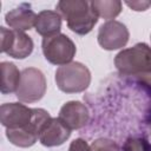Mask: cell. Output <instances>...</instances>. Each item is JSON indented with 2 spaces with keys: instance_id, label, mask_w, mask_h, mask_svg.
<instances>
[{
  "instance_id": "obj_1",
  "label": "cell",
  "mask_w": 151,
  "mask_h": 151,
  "mask_svg": "<svg viewBox=\"0 0 151 151\" xmlns=\"http://www.w3.org/2000/svg\"><path fill=\"white\" fill-rule=\"evenodd\" d=\"M50 118L46 110L31 109L21 103H6L0 107V122L6 127V137L19 147L34 145Z\"/></svg>"
},
{
  "instance_id": "obj_2",
  "label": "cell",
  "mask_w": 151,
  "mask_h": 151,
  "mask_svg": "<svg viewBox=\"0 0 151 151\" xmlns=\"http://www.w3.org/2000/svg\"><path fill=\"white\" fill-rule=\"evenodd\" d=\"M114 66L122 76L131 77L151 90V47L147 44L138 42L122 50L114 57Z\"/></svg>"
},
{
  "instance_id": "obj_3",
  "label": "cell",
  "mask_w": 151,
  "mask_h": 151,
  "mask_svg": "<svg viewBox=\"0 0 151 151\" xmlns=\"http://www.w3.org/2000/svg\"><path fill=\"white\" fill-rule=\"evenodd\" d=\"M57 12L66 20L67 27L79 35L92 31L98 21V15L92 8L91 1L86 0H61L57 4Z\"/></svg>"
},
{
  "instance_id": "obj_4",
  "label": "cell",
  "mask_w": 151,
  "mask_h": 151,
  "mask_svg": "<svg viewBox=\"0 0 151 151\" xmlns=\"http://www.w3.org/2000/svg\"><path fill=\"white\" fill-rule=\"evenodd\" d=\"M55 83L58 88L65 93H79L88 87L91 72L84 64L72 61L57 68Z\"/></svg>"
},
{
  "instance_id": "obj_5",
  "label": "cell",
  "mask_w": 151,
  "mask_h": 151,
  "mask_svg": "<svg viewBox=\"0 0 151 151\" xmlns=\"http://www.w3.org/2000/svg\"><path fill=\"white\" fill-rule=\"evenodd\" d=\"M41 48L45 59L48 63L58 66L72 63L77 52V47L72 39L63 33L44 38Z\"/></svg>"
},
{
  "instance_id": "obj_6",
  "label": "cell",
  "mask_w": 151,
  "mask_h": 151,
  "mask_svg": "<svg viewBox=\"0 0 151 151\" xmlns=\"http://www.w3.org/2000/svg\"><path fill=\"white\" fill-rule=\"evenodd\" d=\"M47 84L44 73L35 67H28L21 71V78L15 92L21 103L39 101L46 93Z\"/></svg>"
},
{
  "instance_id": "obj_7",
  "label": "cell",
  "mask_w": 151,
  "mask_h": 151,
  "mask_svg": "<svg viewBox=\"0 0 151 151\" xmlns=\"http://www.w3.org/2000/svg\"><path fill=\"white\" fill-rule=\"evenodd\" d=\"M1 52L15 59H25L33 52V40L26 33L0 27Z\"/></svg>"
},
{
  "instance_id": "obj_8",
  "label": "cell",
  "mask_w": 151,
  "mask_h": 151,
  "mask_svg": "<svg viewBox=\"0 0 151 151\" xmlns=\"http://www.w3.org/2000/svg\"><path fill=\"white\" fill-rule=\"evenodd\" d=\"M98 44L106 51L123 48L130 38L127 27L117 20H110L103 24L98 31Z\"/></svg>"
},
{
  "instance_id": "obj_9",
  "label": "cell",
  "mask_w": 151,
  "mask_h": 151,
  "mask_svg": "<svg viewBox=\"0 0 151 151\" xmlns=\"http://www.w3.org/2000/svg\"><path fill=\"white\" fill-rule=\"evenodd\" d=\"M58 117L68 129L79 130L88 123L90 112L85 104L78 100H71L61 106Z\"/></svg>"
},
{
  "instance_id": "obj_10",
  "label": "cell",
  "mask_w": 151,
  "mask_h": 151,
  "mask_svg": "<svg viewBox=\"0 0 151 151\" xmlns=\"http://www.w3.org/2000/svg\"><path fill=\"white\" fill-rule=\"evenodd\" d=\"M71 129H68L59 117L50 118L44 125L39 134V142L47 147L59 146L64 144L71 136Z\"/></svg>"
},
{
  "instance_id": "obj_11",
  "label": "cell",
  "mask_w": 151,
  "mask_h": 151,
  "mask_svg": "<svg viewBox=\"0 0 151 151\" xmlns=\"http://www.w3.org/2000/svg\"><path fill=\"white\" fill-rule=\"evenodd\" d=\"M5 21L12 29L24 32L35 26L37 14L33 12L29 4H21L6 13Z\"/></svg>"
},
{
  "instance_id": "obj_12",
  "label": "cell",
  "mask_w": 151,
  "mask_h": 151,
  "mask_svg": "<svg viewBox=\"0 0 151 151\" xmlns=\"http://www.w3.org/2000/svg\"><path fill=\"white\" fill-rule=\"evenodd\" d=\"M35 31L44 38H48L60 33L61 15L57 11H41L37 14Z\"/></svg>"
},
{
  "instance_id": "obj_13",
  "label": "cell",
  "mask_w": 151,
  "mask_h": 151,
  "mask_svg": "<svg viewBox=\"0 0 151 151\" xmlns=\"http://www.w3.org/2000/svg\"><path fill=\"white\" fill-rule=\"evenodd\" d=\"M0 68H1V93L7 94V93L17 92L21 78V72L13 63L9 61H2L0 64Z\"/></svg>"
},
{
  "instance_id": "obj_14",
  "label": "cell",
  "mask_w": 151,
  "mask_h": 151,
  "mask_svg": "<svg viewBox=\"0 0 151 151\" xmlns=\"http://www.w3.org/2000/svg\"><path fill=\"white\" fill-rule=\"evenodd\" d=\"M91 5L98 18L100 17L110 21V19H114L120 14L123 4L119 0H93Z\"/></svg>"
},
{
  "instance_id": "obj_15",
  "label": "cell",
  "mask_w": 151,
  "mask_h": 151,
  "mask_svg": "<svg viewBox=\"0 0 151 151\" xmlns=\"http://www.w3.org/2000/svg\"><path fill=\"white\" fill-rule=\"evenodd\" d=\"M120 151H151V143L145 137H130L125 140Z\"/></svg>"
},
{
  "instance_id": "obj_16",
  "label": "cell",
  "mask_w": 151,
  "mask_h": 151,
  "mask_svg": "<svg viewBox=\"0 0 151 151\" xmlns=\"http://www.w3.org/2000/svg\"><path fill=\"white\" fill-rule=\"evenodd\" d=\"M91 151H120V149L110 138H98L91 144Z\"/></svg>"
},
{
  "instance_id": "obj_17",
  "label": "cell",
  "mask_w": 151,
  "mask_h": 151,
  "mask_svg": "<svg viewBox=\"0 0 151 151\" xmlns=\"http://www.w3.org/2000/svg\"><path fill=\"white\" fill-rule=\"evenodd\" d=\"M68 151H91V146L83 138H77L71 142Z\"/></svg>"
},
{
  "instance_id": "obj_18",
  "label": "cell",
  "mask_w": 151,
  "mask_h": 151,
  "mask_svg": "<svg viewBox=\"0 0 151 151\" xmlns=\"http://www.w3.org/2000/svg\"><path fill=\"white\" fill-rule=\"evenodd\" d=\"M125 5H127L131 9L136 12L146 11L151 6V1H144V0H137V1H125Z\"/></svg>"
},
{
  "instance_id": "obj_19",
  "label": "cell",
  "mask_w": 151,
  "mask_h": 151,
  "mask_svg": "<svg viewBox=\"0 0 151 151\" xmlns=\"http://www.w3.org/2000/svg\"><path fill=\"white\" fill-rule=\"evenodd\" d=\"M150 132H151V122H150Z\"/></svg>"
},
{
  "instance_id": "obj_20",
  "label": "cell",
  "mask_w": 151,
  "mask_h": 151,
  "mask_svg": "<svg viewBox=\"0 0 151 151\" xmlns=\"http://www.w3.org/2000/svg\"><path fill=\"white\" fill-rule=\"evenodd\" d=\"M150 39H151V38H150Z\"/></svg>"
}]
</instances>
